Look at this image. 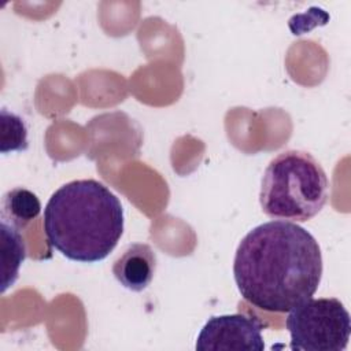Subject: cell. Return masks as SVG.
<instances>
[{
    "label": "cell",
    "mask_w": 351,
    "mask_h": 351,
    "mask_svg": "<svg viewBox=\"0 0 351 351\" xmlns=\"http://www.w3.org/2000/svg\"><path fill=\"white\" fill-rule=\"evenodd\" d=\"M263 324L247 314L211 317L200 329L195 348L197 351H262Z\"/></svg>",
    "instance_id": "obj_5"
},
{
    "label": "cell",
    "mask_w": 351,
    "mask_h": 351,
    "mask_svg": "<svg viewBox=\"0 0 351 351\" xmlns=\"http://www.w3.org/2000/svg\"><path fill=\"white\" fill-rule=\"evenodd\" d=\"M156 269L155 251L145 243H134L118 256L112 265V274L125 288L141 292L152 281Z\"/></svg>",
    "instance_id": "obj_6"
},
{
    "label": "cell",
    "mask_w": 351,
    "mask_h": 351,
    "mask_svg": "<svg viewBox=\"0 0 351 351\" xmlns=\"http://www.w3.org/2000/svg\"><path fill=\"white\" fill-rule=\"evenodd\" d=\"M0 118H1V133H0L1 154L25 151L29 143H27V128L23 119L19 115L8 111L7 108H1Z\"/></svg>",
    "instance_id": "obj_9"
},
{
    "label": "cell",
    "mask_w": 351,
    "mask_h": 351,
    "mask_svg": "<svg viewBox=\"0 0 351 351\" xmlns=\"http://www.w3.org/2000/svg\"><path fill=\"white\" fill-rule=\"evenodd\" d=\"M328 192L329 181L321 163L306 151L287 149L269 162L259 203L270 218L306 222L322 210Z\"/></svg>",
    "instance_id": "obj_3"
},
{
    "label": "cell",
    "mask_w": 351,
    "mask_h": 351,
    "mask_svg": "<svg viewBox=\"0 0 351 351\" xmlns=\"http://www.w3.org/2000/svg\"><path fill=\"white\" fill-rule=\"evenodd\" d=\"M44 230L63 256L93 263L117 247L123 233L121 200L103 182L74 180L58 188L44 208Z\"/></svg>",
    "instance_id": "obj_2"
},
{
    "label": "cell",
    "mask_w": 351,
    "mask_h": 351,
    "mask_svg": "<svg viewBox=\"0 0 351 351\" xmlns=\"http://www.w3.org/2000/svg\"><path fill=\"white\" fill-rule=\"evenodd\" d=\"M41 211V203L32 191L16 186L3 195L1 222H5L19 230L36 219Z\"/></svg>",
    "instance_id": "obj_7"
},
{
    "label": "cell",
    "mask_w": 351,
    "mask_h": 351,
    "mask_svg": "<svg viewBox=\"0 0 351 351\" xmlns=\"http://www.w3.org/2000/svg\"><path fill=\"white\" fill-rule=\"evenodd\" d=\"M315 237L291 221H269L239 243L233 276L240 295L270 313H287L310 299L322 277Z\"/></svg>",
    "instance_id": "obj_1"
},
{
    "label": "cell",
    "mask_w": 351,
    "mask_h": 351,
    "mask_svg": "<svg viewBox=\"0 0 351 351\" xmlns=\"http://www.w3.org/2000/svg\"><path fill=\"white\" fill-rule=\"evenodd\" d=\"M1 292L4 293L18 278L22 262L26 258L25 240L19 229L1 222Z\"/></svg>",
    "instance_id": "obj_8"
},
{
    "label": "cell",
    "mask_w": 351,
    "mask_h": 351,
    "mask_svg": "<svg viewBox=\"0 0 351 351\" xmlns=\"http://www.w3.org/2000/svg\"><path fill=\"white\" fill-rule=\"evenodd\" d=\"M293 351L346 350L351 318L336 298L307 299L293 307L285 321Z\"/></svg>",
    "instance_id": "obj_4"
}]
</instances>
